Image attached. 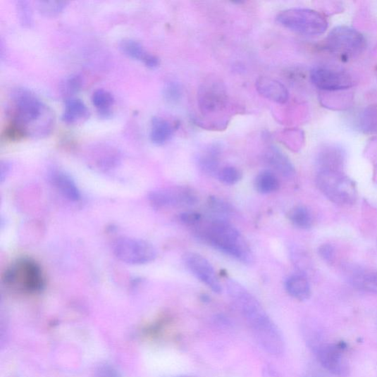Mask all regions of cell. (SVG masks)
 <instances>
[{"mask_svg": "<svg viewBox=\"0 0 377 377\" xmlns=\"http://www.w3.org/2000/svg\"><path fill=\"white\" fill-rule=\"evenodd\" d=\"M226 288L229 297L248 323L260 347L273 355L283 354V335L254 295L233 280H227Z\"/></svg>", "mask_w": 377, "mask_h": 377, "instance_id": "1", "label": "cell"}, {"mask_svg": "<svg viewBox=\"0 0 377 377\" xmlns=\"http://www.w3.org/2000/svg\"><path fill=\"white\" fill-rule=\"evenodd\" d=\"M8 113L12 125L23 137L44 138L50 135L54 128L55 116L52 109L27 89L18 87L11 91Z\"/></svg>", "mask_w": 377, "mask_h": 377, "instance_id": "2", "label": "cell"}, {"mask_svg": "<svg viewBox=\"0 0 377 377\" xmlns=\"http://www.w3.org/2000/svg\"><path fill=\"white\" fill-rule=\"evenodd\" d=\"M197 229L196 235L212 248L230 256L245 265L254 261L249 243L229 221L209 220Z\"/></svg>", "mask_w": 377, "mask_h": 377, "instance_id": "3", "label": "cell"}, {"mask_svg": "<svg viewBox=\"0 0 377 377\" xmlns=\"http://www.w3.org/2000/svg\"><path fill=\"white\" fill-rule=\"evenodd\" d=\"M316 182L321 192L335 204L347 206L357 200L356 186L343 172L319 171Z\"/></svg>", "mask_w": 377, "mask_h": 377, "instance_id": "4", "label": "cell"}, {"mask_svg": "<svg viewBox=\"0 0 377 377\" xmlns=\"http://www.w3.org/2000/svg\"><path fill=\"white\" fill-rule=\"evenodd\" d=\"M324 47L326 50L341 60L348 61L364 52L366 41L357 30L347 26H338L327 36Z\"/></svg>", "mask_w": 377, "mask_h": 377, "instance_id": "5", "label": "cell"}, {"mask_svg": "<svg viewBox=\"0 0 377 377\" xmlns=\"http://www.w3.org/2000/svg\"><path fill=\"white\" fill-rule=\"evenodd\" d=\"M277 22L285 27L306 36H319L328 28L320 13L308 8H290L278 14Z\"/></svg>", "mask_w": 377, "mask_h": 377, "instance_id": "6", "label": "cell"}, {"mask_svg": "<svg viewBox=\"0 0 377 377\" xmlns=\"http://www.w3.org/2000/svg\"><path fill=\"white\" fill-rule=\"evenodd\" d=\"M4 282L30 292L40 291L44 285L40 266L35 260L22 258L16 260L5 272Z\"/></svg>", "mask_w": 377, "mask_h": 377, "instance_id": "7", "label": "cell"}, {"mask_svg": "<svg viewBox=\"0 0 377 377\" xmlns=\"http://www.w3.org/2000/svg\"><path fill=\"white\" fill-rule=\"evenodd\" d=\"M197 97L199 110L205 118L218 117L229 106L226 88L217 78H209L203 82Z\"/></svg>", "mask_w": 377, "mask_h": 377, "instance_id": "8", "label": "cell"}, {"mask_svg": "<svg viewBox=\"0 0 377 377\" xmlns=\"http://www.w3.org/2000/svg\"><path fill=\"white\" fill-rule=\"evenodd\" d=\"M113 252L128 265H144L154 261L156 249L149 242L130 237H121L114 242Z\"/></svg>", "mask_w": 377, "mask_h": 377, "instance_id": "9", "label": "cell"}, {"mask_svg": "<svg viewBox=\"0 0 377 377\" xmlns=\"http://www.w3.org/2000/svg\"><path fill=\"white\" fill-rule=\"evenodd\" d=\"M152 206L156 209L170 207H191L199 202V197L191 188L176 186L152 191L149 195Z\"/></svg>", "mask_w": 377, "mask_h": 377, "instance_id": "10", "label": "cell"}, {"mask_svg": "<svg viewBox=\"0 0 377 377\" xmlns=\"http://www.w3.org/2000/svg\"><path fill=\"white\" fill-rule=\"evenodd\" d=\"M347 348L344 342L319 343L314 347V351L319 364L328 372L338 377H346L350 368L344 350Z\"/></svg>", "mask_w": 377, "mask_h": 377, "instance_id": "11", "label": "cell"}, {"mask_svg": "<svg viewBox=\"0 0 377 377\" xmlns=\"http://www.w3.org/2000/svg\"><path fill=\"white\" fill-rule=\"evenodd\" d=\"M314 85L323 92H340L354 86L352 77L346 71L330 67H317L311 70Z\"/></svg>", "mask_w": 377, "mask_h": 377, "instance_id": "12", "label": "cell"}, {"mask_svg": "<svg viewBox=\"0 0 377 377\" xmlns=\"http://www.w3.org/2000/svg\"><path fill=\"white\" fill-rule=\"evenodd\" d=\"M184 262L189 271L214 292H222L219 278L210 262L203 256L194 253H186Z\"/></svg>", "mask_w": 377, "mask_h": 377, "instance_id": "13", "label": "cell"}, {"mask_svg": "<svg viewBox=\"0 0 377 377\" xmlns=\"http://www.w3.org/2000/svg\"><path fill=\"white\" fill-rule=\"evenodd\" d=\"M256 89L261 96L276 104H284L289 99L286 87L281 82L270 77H259L256 80Z\"/></svg>", "mask_w": 377, "mask_h": 377, "instance_id": "14", "label": "cell"}, {"mask_svg": "<svg viewBox=\"0 0 377 377\" xmlns=\"http://www.w3.org/2000/svg\"><path fill=\"white\" fill-rule=\"evenodd\" d=\"M345 163V152L335 145L324 147L317 156L319 171L343 172Z\"/></svg>", "mask_w": 377, "mask_h": 377, "instance_id": "15", "label": "cell"}, {"mask_svg": "<svg viewBox=\"0 0 377 377\" xmlns=\"http://www.w3.org/2000/svg\"><path fill=\"white\" fill-rule=\"evenodd\" d=\"M51 185L64 197L71 202L80 199V190L74 179L64 171L54 170L49 174Z\"/></svg>", "mask_w": 377, "mask_h": 377, "instance_id": "16", "label": "cell"}, {"mask_svg": "<svg viewBox=\"0 0 377 377\" xmlns=\"http://www.w3.org/2000/svg\"><path fill=\"white\" fill-rule=\"evenodd\" d=\"M223 147L219 143H213L197 156L199 169L209 175H218L221 169L220 160Z\"/></svg>", "mask_w": 377, "mask_h": 377, "instance_id": "17", "label": "cell"}, {"mask_svg": "<svg viewBox=\"0 0 377 377\" xmlns=\"http://www.w3.org/2000/svg\"><path fill=\"white\" fill-rule=\"evenodd\" d=\"M349 281L357 290L377 294V271L369 268L354 269L350 274Z\"/></svg>", "mask_w": 377, "mask_h": 377, "instance_id": "18", "label": "cell"}, {"mask_svg": "<svg viewBox=\"0 0 377 377\" xmlns=\"http://www.w3.org/2000/svg\"><path fill=\"white\" fill-rule=\"evenodd\" d=\"M265 158L268 165L284 177L292 178L296 175V170L292 163L278 147L271 146L266 153Z\"/></svg>", "mask_w": 377, "mask_h": 377, "instance_id": "19", "label": "cell"}, {"mask_svg": "<svg viewBox=\"0 0 377 377\" xmlns=\"http://www.w3.org/2000/svg\"><path fill=\"white\" fill-rule=\"evenodd\" d=\"M89 118V110L86 104L76 97L66 99L62 120L69 125H75L87 120Z\"/></svg>", "mask_w": 377, "mask_h": 377, "instance_id": "20", "label": "cell"}, {"mask_svg": "<svg viewBox=\"0 0 377 377\" xmlns=\"http://www.w3.org/2000/svg\"><path fill=\"white\" fill-rule=\"evenodd\" d=\"M285 286L290 296L299 301H306L311 296L310 285L304 274L297 273L289 276Z\"/></svg>", "mask_w": 377, "mask_h": 377, "instance_id": "21", "label": "cell"}, {"mask_svg": "<svg viewBox=\"0 0 377 377\" xmlns=\"http://www.w3.org/2000/svg\"><path fill=\"white\" fill-rule=\"evenodd\" d=\"M174 130V126L167 120L154 118L152 121L151 140L156 145L165 144L173 137Z\"/></svg>", "mask_w": 377, "mask_h": 377, "instance_id": "22", "label": "cell"}, {"mask_svg": "<svg viewBox=\"0 0 377 377\" xmlns=\"http://www.w3.org/2000/svg\"><path fill=\"white\" fill-rule=\"evenodd\" d=\"M209 220L228 221L233 214V207L216 196L209 197L207 202Z\"/></svg>", "mask_w": 377, "mask_h": 377, "instance_id": "23", "label": "cell"}, {"mask_svg": "<svg viewBox=\"0 0 377 377\" xmlns=\"http://www.w3.org/2000/svg\"><path fill=\"white\" fill-rule=\"evenodd\" d=\"M254 187L261 194H271L280 189V183L273 172L264 171L257 175Z\"/></svg>", "mask_w": 377, "mask_h": 377, "instance_id": "24", "label": "cell"}, {"mask_svg": "<svg viewBox=\"0 0 377 377\" xmlns=\"http://www.w3.org/2000/svg\"><path fill=\"white\" fill-rule=\"evenodd\" d=\"M92 102L101 118H108L111 116L114 98L109 92L104 89L96 90L92 94Z\"/></svg>", "mask_w": 377, "mask_h": 377, "instance_id": "25", "label": "cell"}, {"mask_svg": "<svg viewBox=\"0 0 377 377\" xmlns=\"http://www.w3.org/2000/svg\"><path fill=\"white\" fill-rule=\"evenodd\" d=\"M120 51L128 57L142 61L149 58L150 54L147 53L144 47L137 41L133 39H124L120 43Z\"/></svg>", "mask_w": 377, "mask_h": 377, "instance_id": "26", "label": "cell"}, {"mask_svg": "<svg viewBox=\"0 0 377 377\" xmlns=\"http://www.w3.org/2000/svg\"><path fill=\"white\" fill-rule=\"evenodd\" d=\"M289 218L294 226L301 229H309L314 223L312 214L303 206L293 208L290 212Z\"/></svg>", "mask_w": 377, "mask_h": 377, "instance_id": "27", "label": "cell"}, {"mask_svg": "<svg viewBox=\"0 0 377 377\" xmlns=\"http://www.w3.org/2000/svg\"><path fill=\"white\" fill-rule=\"evenodd\" d=\"M359 127L365 134L377 132V106L368 107L359 119Z\"/></svg>", "mask_w": 377, "mask_h": 377, "instance_id": "28", "label": "cell"}, {"mask_svg": "<svg viewBox=\"0 0 377 377\" xmlns=\"http://www.w3.org/2000/svg\"><path fill=\"white\" fill-rule=\"evenodd\" d=\"M37 9L45 18H54L63 11L68 2L55 1V0H40L37 2Z\"/></svg>", "mask_w": 377, "mask_h": 377, "instance_id": "29", "label": "cell"}, {"mask_svg": "<svg viewBox=\"0 0 377 377\" xmlns=\"http://www.w3.org/2000/svg\"><path fill=\"white\" fill-rule=\"evenodd\" d=\"M84 85V80L78 75H72L61 82V92L63 96L68 98L74 97L73 95L78 93Z\"/></svg>", "mask_w": 377, "mask_h": 377, "instance_id": "30", "label": "cell"}, {"mask_svg": "<svg viewBox=\"0 0 377 377\" xmlns=\"http://www.w3.org/2000/svg\"><path fill=\"white\" fill-rule=\"evenodd\" d=\"M16 8L20 25L25 28L30 27L32 25V13L29 2L26 0H18L16 2Z\"/></svg>", "mask_w": 377, "mask_h": 377, "instance_id": "31", "label": "cell"}, {"mask_svg": "<svg viewBox=\"0 0 377 377\" xmlns=\"http://www.w3.org/2000/svg\"><path fill=\"white\" fill-rule=\"evenodd\" d=\"M183 89L178 82L170 81L163 89V96L166 101L175 104L181 101Z\"/></svg>", "mask_w": 377, "mask_h": 377, "instance_id": "32", "label": "cell"}, {"mask_svg": "<svg viewBox=\"0 0 377 377\" xmlns=\"http://www.w3.org/2000/svg\"><path fill=\"white\" fill-rule=\"evenodd\" d=\"M217 176L222 183L234 185L240 181L242 173L235 167L227 166L221 169Z\"/></svg>", "mask_w": 377, "mask_h": 377, "instance_id": "33", "label": "cell"}, {"mask_svg": "<svg viewBox=\"0 0 377 377\" xmlns=\"http://www.w3.org/2000/svg\"><path fill=\"white\" fill-rule=\"evenodd\" d=\"M179 221L187 225L198 226L201 224L202 216L195 211H185L179 216Z\"/></svg>", "mask_w": 377, "mask_h": 377, "instance_id": "34", "label": "cell"}, {"mask_svg": "<svg viewBox=\"0 0 377 377\" xmlns=\"http://www.w3.org/2000/svg\"><path fill=\"white\" fill-rule=\"evenodd\" d=\"M318 253L321 258L327 262L333 264L335 257V249L330 244H323L318 249Z\"/></svg>", "mask_w": 377, "mask_h": 377, "instance_id": "35", "label": "cell"}, {"mask_svg": "<svg viewBox=\"0 0 377 377\" xmlns=\"http://www.w3.org/2000/svg\"><path fill=\"white\" fill-rule=\"evenodd\" d=\"M97 377H121L116 369L109 365H103L97 370Z\"/></svg>", "mask_w": 377, "mask_h": 377, "instance_id": "36", "label": "cell"}, {"mask_svg": "<svg viewBox=\"0 0 377 377\" xmlns=\"http://www.w3.org/2000/svg\"><path fill=\"white\" fill-rule=\"evenodd\" d=\"M11 163L8 161H2L1 166H0V179H1V183L5 181V179L7 178L8 175L11 171Z\"/></svg>", "mask_w": 377, "mask_h": 377, "instance_id": "37", "label": "cell"}, {"mask_svg": "<svg viewBox=\"0 0 377 377\" xmlns=\"http://www.w3.org/2000/svg\"><path fill=\"white\" fill-rule=\"evenodd\" d=\"M144 63L146 67L151 69H155L159 67V59L156 56L150 54Z\"/></svg>", "mask_w": 377, "mask_h": 377, "instance_id": "38", "label": "cell"}, {"mask_svg": "<svg viewBox=\"0 0 377 377\" xmlns=\"http://www.w3.org/2000/svg\"><path fill=\"white\" fill-rule=\"evenodd\" d=\"M264 377H280L273 369L268 367L264 371Z\"/></svg>", "mask_w": 377, "mask_h": 377, "instance_id": "39", "label": "cell"}, {"mask_svg": "<svg viewBox=\"0 0 377 377\" xmlns=\"http://www.w3.org/2000/svg\"><path fill=\"white\" fill-rule=\"evenodd\" d=\"M178 377H192V376H178Z\"/></svg>", "mask_w": 377, "mask_h": 377, "instance_id": "40", "label": "cell"}]
</instances>
